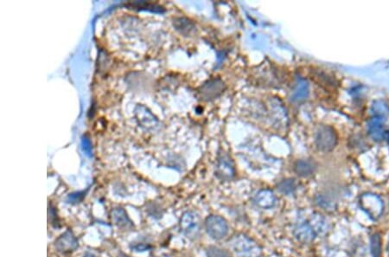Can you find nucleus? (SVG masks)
Wrapping results in <instances>:
<instances>
[{"label":"nucleus","instance_id":"obj_1","mask_svg":"<svg viewBox=\"0 0 389 257\" xmlns=\"http://www.w3.org/2000/svg\"><path fill=\"white\" fill-rule=\"evenodd\" d=\"M231 248L236 257L261 256V249L259 245L246 235H235L231 241Z\"/></svg>","mask_w":389,"mask_h":257},{"label":"nucleus","instance_id":"obj_2","mask_svg":"<svg viewBox=\"0 0 389 257\" xmlns=\"http://www.w3.org/2000/svg\"><path fill=\"white\" fill-rule=\"evenodd\" d=\"M204 224L208 234L215 240H221L229 233V224L222 216L210 215L205 220Z\"/></svg>","mask_w":389,"mask_h":257},{"label":"nucleus","instance_id":"obj_3","mask_svg":"<svg viewBox=\"0 0 389 257\" xmlns=\"http://www.w3.org/2000/svg\"><path fill=\"white\" fill-rule=\"evenodd\" d=\"M315 143L322 152H331L337 143V133L334 129L329 126H322L316 133Z\"/></svg>","mask_w":389,"mask_h":257},{"label":"nucleus","instance_id":"obj_4","mask_svg":"<svg viewBox=\"0 0 389 257\" xmlns=\"http://www.w3.org/2000/svg\"><path fill=\"white\" fill-rule=\"evenodd\" d=\"M226 84L219 78L207 81L199 89V93L203 101H213L220 96L226 89Z\"/></svg>","mask_w":389,"mask_h":257},{"label":"nucleus","instance_id":"obj_5","mask_svg":"<svg viewBox=\"0 0 389 257\" xmlns=\"http://www.w3.org/2000/svg\"><path fill=\"white\" fill-rule=\"evenodd\" d=\"M180 226L188 238H196L201 231V220L196 213L188 211L181 219Z\"/></svg>","mask_w":389,"mask_h":257},{"label":"nucleus","instance_id":"obj_6","mask_svg":"<svg viewBox=\"0 0 389 257\" xmlns=\"http://www.w3.org/2000/svg\"><path fill=\"white\" fill-rule=\"evenodd\" d=\"M78 241L70 230L64 233L55 241V248L62 253H70L77 249Z\"/></svg>","mask_w":389,"mask_h":257},{"label":"nucleus","instance_id":"obj_7","mask_svg":"<svg viewBox=\"0 0 389 257\" xmlns=\"http://www.w3.org/2000/svg\"><path fill=\"white\" fill-rule=\"evenodd\" d=\"M217 176L222 180H229L235 174V167L229 156L222 155L220 157L217 165Z\"/></svg>","mask_w":389,"mask_h":257},{"label":"nucleus","instance_id":"obj_8","mask_svg":"<svg viewBox=\"0 0 389 257\" xmlns=\"http://www.w3.org/2000/svg\"><path fill=\"white\" fill-rule=\"evenodd\" d=\"M384 113H376L368 123V132L370 135L376 141H381L384 138L385 131L383 127Z\"/></svg>","mask_w":389,"mask_h":257},{"label":"nucleus","instance_id":"obj_9","mask_svg":"<svg viewBox=\"0 0 389 257\" xmlns=\"http://www.w3.org/2000/svg\"><path fill=\"white\" fill-rule=\"evenodd\" d=\"M254 204L261 209H272L276 204V196L270 190H262L256 194Z\"/></svg>","mask_w":389,"mask_h":257},{"label":"nucleus","instance_id":"obj_10","mask_svg":"<svg viewBox=\"0 0 389 257\" xmlns=\"http://www.w3.org/2000/svg\"><path fill=\"white\" fill-rule=\"evenodd\" d=\"M294 171L300 177H309L314 173L316 166L314 162L308 160H300L294 164Z\"/></svg>","mask_w":389,"mask_h":257},{"label":"nucleus","instance_id":"obj_11","mask_svg":"<svg viewBox=\"0 0 389 257\" xmlns=\"http://www.w3.org/2000/svg\"><path fill=\"white\" fill-rule=\"evenodd\" d=\"M308 94H309V89H308V84L306 82L299 81L292 95V100L293 102H302L306 99Z\"/></svg>","mask_w":389,"mask_h":257},{"label":"nucleus","instance_id":"obj_12","mask_svg":"<svg viewBox=\"0 0 389 257\" xmlns=\"http://www.w3.org/2000/svg\"><path fill=\"white\" fill-rule=\"evenodd\" d=\"M296 236L302 242H310L313 239V230L307 224L300 225L295 231Z\"/></svg>","mask_w":389,"mask_h":257},{"label":"nucleus","instance_id":"obj_13","mask_svg":"<svg viewBox=\"0 0 389 257\" xmlns=\"http://www.w3.org/2000/svg\"><path fill=\"white\" fill-rule=\"evenodd\" d=\"M113 219L115 222V224H118L119 227H128L131 225L127 213L123 209H115L113 211Z\"/></svg>","mask_w":389,"mask_h":257},{"label":"nucleus","instance_id":"obj_14","mask_svg":"<svg viewBox=\"0 0 389 257\" xmlns=\"http://www.w3.org/2000/svg\"><path fill=\"white\" fill-rule=\"evenodd\" d=\"M175 25H176L177 30L185 35H190L196 29L191 21L185 19V18H179V19L176 20Z\"/></svg>","mask_w":389,"mask_h":257},{"label":"nucleus","instance_id":"obj_15","mask_svg":"<svg viewBox=\"0 0 389 257\" xmlns=\"http://www.w3.org/2000/svg\"><path fill=\"white\" fill-rule=\"evenodd\" d=\"M296 184L294 180H284L281 182L279 183L278 185V190L283 194L293 193V191H295Z\"/></svg>","mask_w":389,"mask_h":257},{"label":"nucleus","instance_id":"obj_16","mask_svg":"<svg viewBox=\"0 0 389 257\" xmlns=\"http://www.w3.org/2000/svg\"><path fill=\"white\" fill-rule=\"evenodd\" d=\"M371 252L373 256L381 257V238L378 234H375L371 238Z\"/></svg>","mask_w":389,"mask_h":257},{"label":"nucleus","instance_id":"obj_17","mask_svg":"<svg viewBox=\"0 0 389 257\" xmlns=\"http://www.w3.org/2000/svg\"><path fill=\"white\" fill-rule=\"evenodd\" d=\"M208 256L229 257V255L225 249H220L218 247L210 246L208 249Z\"/></svg>","mask_w":389,"mask_h":257}]
</instances>
